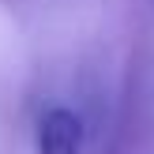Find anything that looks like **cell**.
<instances>
[{
    "mask_svg": "<svg viewBox=\"0 0 154 154\" xmlns=\"http://www.w3.org/2000/svg\"><path fill=\"white\" fill-rule=\"evenodd\" d=\"M83 117L68 105H53L38 120V154H83Z\"/></svg>",
    "mask_w": 154,
    "mask_h": 154,
    "instance_id": "cell-1",
    "label": "cell"
}]
</instances>
